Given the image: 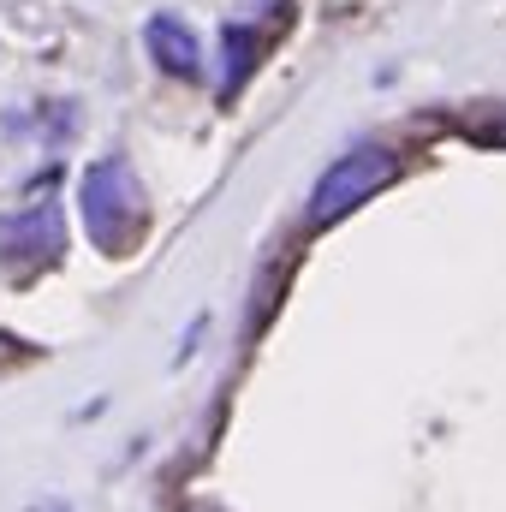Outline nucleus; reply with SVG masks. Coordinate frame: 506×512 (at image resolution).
Segmentation results:
<instances>
[{"label": "nucleus", "mask_w": 506, "mask_h": 512, "mask_svg": "<svg viewBox=\"0 0 506 512\" xmlns=\"http://www.w3.org/2000/svg\"><path fill=\"white\" fill-rule=\"evenodd\" d=\"M78 209H84V227H90V245L108 256H126L143 227H149V203H143V185L131 173V161L120 155H102L90 161L84 185H78Z\"/></svg>", "instance_id": "f257e3e1"}, {"label": "nucleus", "mask_w": 506, "mask_h": 512, "mask_svg": "<svg viewBox=\"0 0 506 512\" xmlns=\"http://www.w3.org/2000/svg\"><path fill=\"white\" fill-rule=\"evenodd\" d=\"M399 179V155L393 149H381V143H358V149H346L322 179H316V191H310V227H334V221H346L352 209H364L376 191H387Z\"/></svg>", "instance_id": "f03ea898"}, {"label": "nucleus", "mask_w": 506, "mask_h": 512, "mask_svg": "<svg viewBox=\"0 0 506 512\" xmlns=\"http://www.w3.org/2000/svg\"><path fill=\"white\" fill-rule=\"evenodd\" d=\"M66 251V227H60V209L54 203H36L12 221H0V262L6 268H48Z\"/></svg>", "instance_id": "7ed1b4c3"}, {"label": "nucleus", "mask_w": 506, "mask_h": 512, "mask_svg": "<svg viewBox=\"0 0 506 512\" xmlns=\"http://www.w3.org/2000/svg\"><path fill=\"white\" fill-rule=\"evenodd\" d=\"M143 48H149L155 72H167V78H179V84H191V78L203 72V42H197V30H191L179 12H155V18L143 24Z\"/></svg>", "instance_id": "20e7f679"}, {"label": "nucleus", "mask_w": 506, "mask_h": 512, "mask_svg": "<svg viewBox=\"0 0 506 512\" xmlns=\"http://www.w3.org/2000/svg\"><path fill=\"white\" fill-rule=\"evenodd\" d=\"M251 60H256V36L245 24H227V36H221V96H227V102H233L239 84L251 78Z\"/></svg>", "instance_id": "39448f33"}, {"label": "nucleus", "mask_w": 506, "mask_h": 512, "mask_svg": "<svg viewBox=\"0 0 506 512\" xmlns=\"http://www.w3.org/2000/svg\"><path fill=\"white\" fill-rule=\"evenodd\" d=\"M489 137H501V143H506V120H501V126H495V131H489Z\"/></svg>", "instance_id": "423d86ee"}]
</instances>
